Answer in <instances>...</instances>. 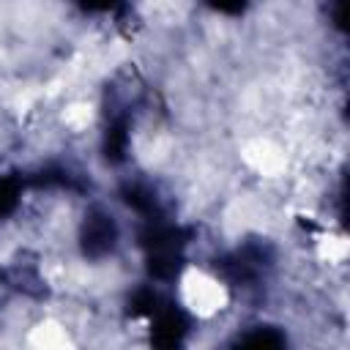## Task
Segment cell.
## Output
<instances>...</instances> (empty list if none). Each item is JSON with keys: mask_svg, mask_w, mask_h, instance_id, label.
<instances>
[{"mask_svg": "<svg viewBox=\"0 0 350 350\" xmlns=\"http://www.w3.org/2000/svg\"><path fill=\"white\" fill-rule=\"evenodd\" d=\"M115 238H118V230H115V221L112 216L107 213H90L85 219V227H82V246L90 257H101L107 254L112 246H115Z\"/></svg>", "mask_w": 350, "mask_h": 350, "instance_id": "6da1fadb", "label": "cell"}, {"mask_svg": "<svg viewBox=\"0 0 350 350\" xmlns=\"http://www.w3.org/2000/svg\"><path fill=\"white\" fill-rule=\"evenodd\" d=\"M235 350H287V342L276 328H254L238 339Z\"/></svg>", "mask_w": 350, "mask_h": 350, "instance_id": "7a4b0ae2", "label": "cell"}, {"mask_svg": "<svg viewBox=\"0 0 350 350\" xmlns=\"http://www.w3.org/2000/svg\"><path fill=\"white\" fill-rule=\"evenodd\" d=\"M16 200H19V189H16V183L8 180V178H0V216L8 213V211L16 205Z\"/></svg>", "mask_w": 350, "mask_h": 350, "instance_id": "3957f363", "label": "cell"}]
</instances>
